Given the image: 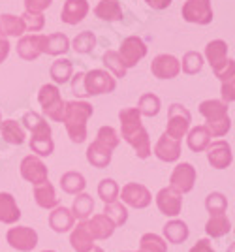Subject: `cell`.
<instances>
[{
  "instance_id": "b9f144b4",
  "label": "cell",
  "mask_w": 235,
  "mask_h": 252,
  "mask_svg": "<svg viewBox=\"0 0 235 252\" xmlns=\"http://www.w3.org/2000/svg\"><path fill=\"white\" fill-rule=\"evenodd\" d=\"M96 141L100 143V145L107 147L109 151H115V149L118 147L120 137H118L117 130H115L113 126H102L96 134Z\"/></svg>"
},
{
  "instance_id": "836d02e7",
  "label": "cell",
  "mask_w": 235,
  "mask_h": 252,
  "mask_svg": "<svg viewBox=\"0 0 235 252\" xmlns=\"http://www.w3.org/2000/svg\"><path fill=\"white\" fill-rule=\"evenodd\" d=\"M72 215H74V219H79V220L83 222L87 220L90 215H92V211H94V201L92 198L88 196V194H77L74 200V205H72Z\"/></svg>"
},
{
  "instance_id": "60d3db41",
  "label": "cell",
  "mask_w": 235,
  "mask_h": 252,
  "mask_svg": "<svg viewBox=\"0 0 235 252\" xmlns=\"http://www.w3.org/2000/svg\"><path fill=\"white\" fill-rule=\"evenodd\" d=\"M104 66L107 68V72L113 74V77H126V68H124L117 51L104 53Z\"/></svg>"
},
{
  "instance_id": "8992f818",
  "label": "cell",
  "mask_w": 235,
  "mask_h": 252,
  "mask_svg": "<svg viewBox=\"0 0 235 252\" xmlns=\"http://www.w3.org/2000/svg\"><path fill=\"white\" fill-rule=\"evenodd\" d=\"M181 15L186 23L209 25L213 21L211 0H186L181 8Z\"/></svg>"
},
{
  "instance_id": "9c48e42d",
  "label": "cell",
  "mask_w": 235,
  "mask_h": 252,
  "mask_svg": "<svg viewBox=\"0 0 235 252\" xmlns=\"http://www.w3.org/2000/svg\"><path fill=\"white\" fill-rule=\"evenodd\" d=\"M117 53L118 57H120V61H122V64H124V68L128 70V68H134L147 55V45L138 36H128L126 40H122L120 51Z\"/></svg>"
},
{
  "instance_id": "5b68a950",
  "label": "cell",
  "mask_w": 235,
  "mask_h": 252,
  "mask_svg": "<svg viewBox=\"0 0 235 252\" xmlns=\"http://www.w3.org/2000/svg\"><path fill=\"white\" fill-rule=\"evenodd\" d=\"M83 87L87 96L109 94L117 89V81L107 70H90L83 75Z\"/></svg>"
},
{
  "instance_id": "603a6c76",
  "label": "cell",
  "mask_w": 235,
  "mask_h": 252,
  "mask_svg": "<svg viewBox=\"0 0 235 252\" xmlns=\"http://www.w3.org/2000/svg\"><path fill=\"white\" fill-rule=\"evenodd\" d=\"M70 245H72V249H74L75 252H88L94 247V239H92V235L87 230L85 220L79 222L74 230H72Z\"/></svg>"
},
{
  "instance_id": "7dc6e473",
  "label": "cell",
  "mask_w": 235,
  "mask_h": 252,
  "mask_svg": "<svg viewBox=\"0 0 235 252\" xmlns=\"http://www.w3.org/2000/svg\"><path fill=\"white\" fill-rule=\"evenodd\" d=\"M23 23H25V29L30 32H40L45 27V17H43L42 13H29V11H25L21 15Z\"/></svg>"
},
{
  "instance_id": "816d5d0a",
  "label": "cell",
  "mask_w": 235,
  "mask_h": 252,
  "mask_svg": "<svg viewBox=\"0 0 235 252\" xmlns=\"http://www.w3.org/2000/svg\"><path fill=\"white\" fill-rule=\"evenodd\" d=\"M83 75H85V72H77L72 77V93L79 98H87L85 87H83Z\"/></svg>"
},
{
  "instance_id": "e0dca14e",
  "label": "cell",
  "mask_w": 235,
  "mask_h": 252,
  "mask_svg": "<svg viewBox=\"0 0 235 252\" xmlns=\"http://www.w3.org/2000/svg\"><path fill=\"white\" fill-rule=\"evenodd\" d=\"M90 10L87 0H66L62 11H60V19L66 25H77L87 17V13Z\"/></svg>"
},
{
  "instance_id": "6f0895ef",
  "label": "cell",
  "mask_w": 235,
  "mask_h": 252,
  "mask_svg": "<svg viewBox=\"0 0 235 252\" xmlns=\"http://www.w3.org/2000/svg\"><path fill=\"white\" fill-rule=\"evenodd\" d=\"M43 252H55V251H43Z\"/></svg>"
},
{
  "instance_id": "681fc988",
  "label": "cell",
  "mask_w": 235,
  "mask_h": 252,
  "mask_svg": "<svg viewBox=\"0 0 235 252\" xmlns=\"http://www.w3.org/2000/svg\"><path fill=\"white\" fill-rule=\"evenodd\" d=\"M53 0H25V11L29 13H42L51 6Z\"/></svg>"
},
{
  "instance_id": "8d00e7d4",
  "label": "cell",
  "mask_w": 235,
  "mask_h": 252,
  "mask_svg": "<svg viewBox=\"0 0 235 252\" xmlns=\"http://www.w3.org/2000/svg\"><path fill=\"white\" fill-rule=\"evenodd\" d=\"M160 98L152 93H145V94L139 98L138 102V111L139 115H145V117H156L160 113Z\"/></svg>"
},
{
  "instance_id": "ba28073f",
  "label": "cell",
  "mask_w": 235,
  "mask_h": 252,
  "mask_svg": "<svg viewBox=\"0 0 235 252\" xmlns=\"http://www.w3.org/2000/svg\"><path fill=\"white\" fill-rule=\"evenodd\" d=\"M6 241L19 252H30L38 245V233L29 226H15L6 233Z\"/></svg>"
},
{
  "instance_id": "e575fe53",
  "label": "cell",
  "mask_w": 235,
  "mask_h": 252,
  "mask_svg": "<svg viewBox=\"0 0 235 252\" xmlns=\"http://www.w3.org/2000/svg\"><path fill=\"white\" fill-rule=\"evenodd\" d=\"M205 231H207L209 237H214V239L222 237V235L232 231V222L226 215H214L205 224Z\"/></svg>"
},
{
  "instance_id": "8fae6325",
  "label": "cell",
  "mask_w": 235,
  "mask_h": 252,
  "mask_svg": "<svg viewBox=\"0 0 235 252\" xmlns=\"http://www.w3.org/2000/svg\"><path fill=\"white\" fill-rule=\"evenodd\" d=\"M150 72L156 79H173V77L181 74V61L175 59L173 55L162 53V55L152 59Z\"/></svg>"
},
{
  "instance_id": "9f6ffc18",
  "label": "cell",
  "mask_w": 235,
  "mask_h": 252,
  "mask_svg": "<svg viewBox=\"0 0 235 252\" xmlns=\"http://www.w3.org/2000/svg\"><path fill=\"white\" fill-rule=\"evenodd\" d=\"M88 252H104V249H100V247H92Z\"/></svg>"
},
{
  "instance_id": "11a10c76",
  "label": "cell",
  "mask_w": 235,
  "mask_h": 252,
  "mask_svg": "<svg viewBox=\"0 0 235 252\" xmlns=\"http://www.w3.org/2000/svg\"><path fill=\"white\" fill-rule=\"evenodd\" d=\"M10 42L6 40V38H2L0 36V63H4L6 59H8V55H10Z\"/></svg>"
},
{
  "instance_id": "4fadbf2b",
  "label": "cell",
  "mask_w": 235,
  "mask_h": 252,
  "mask_svg": "<svg viewBox=\"0 0 235 252\" xmlns=\"http://www.w3.org/2000/svg\"><path fill=\"white\" fill-rule=\"evenodd\" d=\"M207 160L214 169H226L232 166L234 162V153L232 147L226 143L224 139H216L211 141L207 147Z\"/></svg>"
},
{
  "instance_id": "2e32d148",
  "label": "cell",
  "mask_w": 235,
  "mask_h": 252,
  "mask_svg": "<svg viewBox=\"0 0 235 252\" xmlns=\"http://www.w3.org/2000/svg\"><path fill=\"white\" fill-rule=\"evenodd\" d=\"M43 47V34H30V36H21L17 42V55L23 61H36L42 55Z\"/></svg>"
},
{
  "instance_id": "277c9868",
  "label": "cell",
  "mask_w": 235,
  "mask_h": 252,
  "mask_svg": "<svg viewBox=\"0 0 235 252\" xmlns=\"http://www.w3.org/2000/svg\"><path fill=\"white\" fill-rule=\"evenodd\" d=\"M190 123H192V115L190 111L181 104H171L170 111H168V126H166V134L171 139L181 141L182 137L188 134L190 130Z\"/></svg>"
},
{
  "instance_id": "f907efd6",
  "label": "cell",
  "mask_w": 235,
  "mask_h": 252,
  "mask_svg": "<svg viewBox=\"0 0 235 252\" xmlns=\"http://www.w3.org/2000/svg\"><path fill=\"white\" fill-rule=\"evenodd\" d=\"M234 100H235V79L222 81V102L228 105L232 104Z\"/></svg>"
},
{
  "instance_id": "d6986e66",
  "label": "cell",
  "mask_w": 235,
  "mask_h": 252,
  "mask_svg": "<svg viewBox=\"0 0 235 252\" xmlns=\"http://www.w3.org/2000/svg\"><path fill=\"white\" fill-rule=\"evenodd\" d=\"M85 224L88 233L92 235V239H100V241L111 237L115 231V224L109 220L106 215H94L90 220H85Z\"/></svg>"
},
{
  "instance_id": "484cf974",
  "label": "cell",
  "mask_w": 235,
  "mask_h": 252,
  "mask_svg": "<svg viewBox=\"0 0 235 252\" xmlns=\"http://www.w3.org/2000/svg\"><path fill=\"white\" fill-rule=\"evenodd\" d=\"M68 49H70V40H68V36L62 34V32L43 36V47H42L43 53L59 57V55H64Z\"/></svg>"
},
{
  "instance_id": "4dcf8cb0",
  "label": "cell",
  "mask_w": 235,
  "mask_h": 252,
  "mask_svg": "<svg viewBox=\"0 0 235 252\" xmlns=\"http://www.w3.org/2000/svg\"><path fill=\"white\" fill-rule=\"evenodd\" d=\"M25 23H23L21 17L17 15H11V13H4L0 15V36L6 38V36H23L25 34Z\"/></svg>"
},
{
  "instance_id": "83f0119b",
  "label": "cell",
  "mask_w": 235,
  "mask_h": 252,
  "mask_svg": "<svg viewBox=\"0 0 235 252\" xmlns=\"http://www.w3.org/2000/svg\"><path fill=\"white\" fill-rule=\"evenodd\" d=\"M34 200L42 209H55L59 205V198L55 194L53 185L49 181H45L42 185L34 187Z\"/></svg>"
},
{
  "instance_id": "52a82bcc",
  "label": "cell",
  "mask_w": 235,
  "mask_h": 252,
  "mask_svg": "<svg viewBox=\"0 0 235 252\" xmlns=\"http://www.w3.org/2000/svg\"><path fill=\"white\" fill-rule=\"evenodd\" d=\"M196 168H194L190 162H182V164H177L175 169L171 171V177H170V189H173L175 192L179 194H186L194 189L196 185Z\"/></svg>"
},
{
  "instance_id": "6da1fadb",
  "label": "cell",
  "mask_w": 235,
  "mask_h": 252,
  "mask_svg": "<svg viewBox=\"0 0 235 252\" xmlns=\"http://www.w3.org/2000/svg\"><path fill=\"white\" fill-rule=\"evenodd\" d=\"M92 113H94V107L85 100L66 102L62 123L74 143H83L87 139V121L92 117Z\"/></svg>"
},
{
  "instance_id": "7402d4cb",
  "label": "cell",
  "mask_w": 235,
  "mask_h": 252,
  "mask_svg": "<svg viewBox=\"0 0 235 252\" xmlns=\"http://www.w3.org/2000/svg\"><path fill=\"white\" fill-rule=\"evenodd\" d=\"M21 219V209L15 198L8 192H0V222L2 224H15Z\"/></svg>"
},
{
  "instance_id": "680465c9",
  "label": "cell",
  "mask_w": 235,
  "mask_h": 252,
  "mask_svg": "<svg viewBox=\"0 0 235 252\" xmlns=\"http://www.w3.org/2000/svg\"><path fill=\"white\" fill-rule=\"evenodd\" d=\"M0 123H2V115H0Z\"/></svg>"
},
{
  "instance_id": "db71d44e",
  "label": "cell",
  "mask_w": 235,
  "mask_h": 252,
  "mask_svg": "<svg viewBox=\"0 0 235 252\" xmlns=\"http://www.w3.org/2000/svg\"><path fill=\"white\" fill-rule=\"evenodd\" d=\"M145 2L152 10H166V8H170L173 0H145Z\"/></svg>"
},
{
  "instance_id": "cb8c5ba5",
  "label": "cell",
  "mask_w": 235,
  "mask_h": 252,
  "mask_svg": "<svg viewBox=\"0 0 235 252\" xmlns=\"http://www.w3.org/2000/svg\"><path fill=\"white\" fill-rule=\"evenodd\" d=\"M111 157H113V151H109L107 147L100 145L98 141L90 143L87 149V160L90 166H94L98 169H104L111 164Z\"/></svg>"
},
{
  "instance_id": "d4e9b609",
  "label": "cell",
  "mask_w": 235,
  "mask_h": 252,
  "mask_svg": "<svg viewBox=\"0 0 235 252\" xmlns=\"http://www.w3.org/2000/svg\"><path fill=\"white\" fill-rule=\"evenodd\" d=\"M0 134L4 137V141L10 143V145H23L25 137H27L25 128L17 121H11V119L0 123Z\"/></svg>"
},
{
  "instance_id": "f5cc1de1",
  "label": "cell",
  "mask_w": 235,
  "mask_h": 252,
  "mask_svg": "<svg viewBox=\"0 0 235 252\" xmlns=\"http://www.w3.org/2000/svg\"><path fill=\"white\" fill-rule=\"evenodd\" d=\"M188 252H214V249L209 239H200Z\"/></svg>"
},
{
  "instance_id": "ac0fdd59",
  "label": "cell",
  "mask_w": 235,
  "mask_h": 252,
  "mask_svg": "<svg viewBox=\"0 0 235 252\" xmlns=\"http://www.w3.org/2000/svg\"><path fill=\"white\" fill-rule=\"evenodd\" d=\"M118 121H120V137L122 139L132 136L136 130H139L143 126L138 107H122L118 111Z\"/></svg>"
},
{
  "instance_id": "9a60e30c",
  "label": "cell",
  "mask_w": 235,
  "mask_h": 252,
  "mask_svg": "<svg viewBox=\"0 0 235 252\" xmlns=\"http://www.w3.org/2000/svg\"><path fill=\"white\" fill-rule=\"evenodd\" d=\"M154 157L162 162H177L181 157V141L171 139L166 132L160 136V139L154 145Z\"/></svg>"
},
{
  "instance_id": "ab89813d",
  "label": "cell",
  "mask_w": 235,
  "mask_h": 252,
  "mask_svg": "<svg viewBox=\"0 0 235 252\" xmlns=\"http://www.w3.org/2000/svg\"><path fill=\"white\" fill-rule=\"evenodd\" d=\"M72 47H74V51L79 53V55L90 53L96 47V36H94V32L85 31V32H81V34H77L75 40L72 42Z\"/></svg>"
},
{
  "instance_id": "ee69618b",
  "label": "cell",
  "mask_w": 235,
  "mask_h": 252,
  "mask_svg": "<svg viewBox=\"0 0 235 252\" xmlns=\"http://www.w3.org/2000/svg\"><path fill=\"white\" fill-rule=\"evenodd\" d=\"M202 68H203V57L198 51H188L182 57L181 70L184 74L194 75L198 74V72H202Z\"/></svg>"
},
{
  "instance_id": "1f68e13d",
  "label": "cell",
  "mask_w": 235,
  "mask_h": 252,
  "mask_svg": "<svg viewBox=\"0 0 235 252\" xmlns=\"http://www.w3.org/2000/svg\"><path fill=\"white\" fill-rule=\"evenodd\" d=\"M96 17L104 21H118L122 19V8L118 4V0H100L98 6L94 8Z\"/></svg>"
},
{
  "instance_id": "74e56055",
  "label": "cell",
  "mask_w": 235,
  "mask_h": 252,
  "mask_svg": "<svg viewBox=\"0 0 235 252\" xmlns=\"http://www.w3.org/2000/svg\"><path fill=\"white\" fill-rule=\"evenodd\" d=\"M102 215H106L107 219L115 224V228H117V226H122L124 222L128 220V209H126V205L120 203V201L106 203V207H104V213H102Z\"/></svg>"
},
{
  "instance_id": "f546056e",
  "label": "cell",
  "mask_w": 235,
  "mask_h": 252,
  "mask_svg": "<svg viewBox=\"0 0 235 252\" xmlns=\"http://www.w3.org/2000/svg\"><path fill=\"white\" fill-rule=\"evenodd\" d=\"M200 113L207 119V123H216L228 117V105L220 100H205L200 104Z\"/></svg>"
},
{
  "instance_id": "7bdbcfd3",
  "label": "cell",
  "mask_w": 235,
  "mask_h": 252,
  "mask_svg": "<svg viewBox=\"0 0 235 252\" xmlns=\"http://www.w3.org/2000/svg\"><path fill=\"white\" fill-rule=\"evenodd\" d=\"M205 207H207L211 217H214V215H224L226 209H228V200H226L224 194H220V192H211L205 198Z\"/></svg>"
},
{
  "instance_id": "f35d334b",
  "label": "cell",
  "mask_w": 235,
  "mask_h": 252,
  "mask_svg": "<svg viewBox=\"0 0 235 252\" xmlns=\"http://www.w3.org/2000/svg\"><path fill=\"white\" fill-rule=\"evenodd\" d=\"M138 252H168V243L156 233H145L139 241Z\"/></svg>"
},
{
  "instance_id": "bcb514c9",
  "label": "cell",
  "mask_w": 235,
  "mask_h": 252,
  "mask_svg": "<svg viewBox=\"0 0 235 252\" xmlns=\"http://www.w3.org/2000/svg\"><path fill=\"white\" fill-rule=\"evenodd\" d=\"M30 149L38 157H49L55 151V141L51 137H30Z\"/></svg>"
},
{
  "instance_id": "ffe728a7",
  "label": "cell",
  "mask_w": 235,
  "mask_h": 252,
  "mask_svg": "<svg viewBox=\"0 0 235 252\" xmlns=\"http://www.w3.org/2000/svg\"><path fill=\"white\" fill-rule=\"evenodd\" d=\"M74 215L68 207H62V205H57L53 209V213L49 215V226L51 230L57 231V233H66L74 228Z\"/></svg>"
},
{
  "instance_id": "5bb4252c",
  "label": "cell",
  "mask_w": 235,
  "mask_h": 252,
  "mask_svg": "<svg viewBox=\"0 0 235 252\" xmlns=\"http://www.w3.org/2000/svg\"><path fill=\"white\" fill-rule=\"evenodd\" d=\"M156 207L162 215L166 217H177L182 209V198L179 192H175L173 189H162L156 194Z\"/></svg>"
},
{
  "instance_id": "d590c367",
  "label": "cell",
  "mask_w": 235,
  "mask_h": 252,
  "mask_svg": "<svg viewBox=\"0 0 235 252\" xmlns=\"http://www.w3.org/2000/svg\"><path fill=\"white\" fill-rule=\"evenodd\" d=\"M72 72H74V66L68 59H57L51 64V77L57 85H64L72 79Z\"/></svg>"
},
{
  "instance_id": "f6af8a7d",
  "label": "cell",
  "mask_w": 235,
  "mask_h": 252,
  "mask_svg": "<svg viewBox=\"0 0 235 252\" xmlns=\"http://www.w3.org/2000/svg\"><path fill=\"white\" fill-rule=\"evenodd\" d=\"M118 192H120V190H118V185L113 179H102L100 185H98V196L106 201V203L117 201Z\"/></svg>"
},
{
  "instance_id": "d6a6232c",
  "label": "cell",
  "mask_w": 235,
  "mask_h": 252,
  "mask_svg": "<svg viewBox=\"0 0 235 252\" xmlns=\"http://www.w3.org/2000/svg\"><path fill=\"white\" fill-rule=\"evenodd\" d=\"M87 187V181L85 177L79 173V171H68L60 177V189L64 190L66 194H81Z\"/></svg>"
},
{
  "instance_id": "c3c4849f",
  "label": "cell",
  "mask_w": 235,
  "mask_h": 252,
  "mask_svg": "<svg viewBox=\"0 0 235 252\" xmlns=\"http://www.w3.org/2000/svg\"><path fill=\"white\" fill-rule=\"evenodd\" d=\"M205 128L209 130L211 137H222L232 130V119H230V117H226V119L216 121V123H207Z\"/></svg>"
},
{
  "instance_id": "f1b7e54d",
  "label": "cell",
  "mask_w": 235,
  "mask_h": 252,
  "mask_svg": "<svg viewBox=\"0 0 235 252\" xmlns=\"http://www.w3.org/2000/svg\"><path fill=\"white\" fill-rule=\"evenodd\" d=\"M188 235H190V230H188L186 222L173 219V220H170L166 226H164V237H166V241L168 243L181 245V243H184L186 239H188Z\"/></svg>"
},
{
  "instance_id": "30bf717a",
  "label": "cell",
  "mask_w": 235,
  "mask_h": 252,
  "mask_svg": "<svg viewBox=\"0 0 235 252\" xmlns=\"http://www.w3.org/2000/svg\"><path fill=\"white\" fill-rule=\"evenodd\" d=\"M118 194L122 198V203L128 207H134V209H145L152 201L149 189L139 183H128L126 187H122V192H118Z\"/></svg>"
},
{
  "instance_id": "3957f363",
  "label": "cell",
  "mask_w": 235,
  "mask_h": 252,
  "mask_svg": "<svg viewBox=\"0 0 235 252\" xmlns=\"http://www.w3.org/2000/svg\"><path fill=\"white\" fill-rule=\"evenodd\" d=\"M38 102L43 107L45 115L51 121L62 123V115H64V105L66 102L60 96V91L57 85H42L40 93H38Z\"/></svg>"
},
{
  "instance_id": "7a4b0ae2",
  "label": "cell",
  "mask_w": 235,
  "mask_h": 252,
  "mask_svg": "<svg viewBox=\"0 0 235 252\" xmlns=\"http://www.w3.org/2000/svg\"><path fill=\"white\" fill-rule=\"evenodd\" d=\"M205 57H207V61L211 64L214 75L220 81L234 79L235 64H234V59H228V43L224 40H213V42L207 43Z\"/></svg>"
},
{
  "instance_id": "4316f807",
  "label": "cell",
  "mask_w": 235,
  "mask_h": 252,
  "mask_svg": "<svg viewBox=\"0 0 235 252\" xmlns=\"http://www.w3.org/2000/svg\"><path fill=\"white\" fill-rule=\"evenodd\" d=\"M186 143H188V149L194 151V153H203L207 151L209 143H211V134L209 130L203 126H196L192 130H188L186 134Z\"/></svg>"
},
{
  "instance_id": "44dd1931",
  "label": "cell",
  "mask_w": 235,
  "mask_h": 252,
  "mask_svg": "<svg viewBox=\"0 0 235 252\" xmlns=\"http://www.w3.org/2000/svg\"><path fill=\"white\" fill-rule=\"evenodd\" d=\"M23 128L30 130L32 137H51V126L47 125V121L36 111H27L23 115Z\"/></svg>"
},
{
  "instance_id": "7c38bea8",
  "label": "cell",
  "mask_w": 235,
  "mask_h": 252,
  "mask_svg": "<svg viewBox=\"0 0 235 252\" xmlns=\"http://www.w3.org/2000/svg\"><path fill=\"white\" fill-rule=\"evenodd\" d=\"M21 177L29 183H32L34 187H38L45 181H49L47 179L49 177V169L45 168V164L38 157L29 155V157L23 158L21 162Z\"/></svg>"
}]
</instances>
